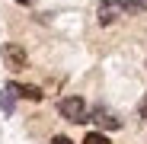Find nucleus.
Masks as SVG:
<instances>
[{"label":"nucleus","mask_w":147,"mask_h":144,"mask_svg":"<svg viewBox=\"0 0 147 144\" xmlns=\"http://www.w3.org/2000/svg\"><path fill=\"white\" fill-rule=\"evenodd\" d=\"M61 115L67 118V122H90V112H86V103L80 99V96H67V99H61Z\"/></svg>","instance_id":"nucleus-1"},{"label":"nucleus","mask_w":147,"mask_h":144,"mask_svg":"<svg viewBox=\"0 0 147 144\" xmlns=\"http://www.w3.org/2000/svg\"><path fill=\"white\" fill-rule=\"evenodd\" d=\"M128 10H125V0H102L99 10H96V19H99V26H112L115 19H121Z\"/></svg>","instance_id":"nucleus-2"},{"label":"nucleus","mask_w":147,"mask_h":144,"mask_svg":"<svg viewBox=\"0 0 147 144\" xmlns=\"http://www.w3.org/2000/svg\"><path fill=\"white\" fill-rule=\"evenodd\" d=\"M0 58H3V64L10 70H22L26 67V48L16 45V42H7L3 48H0Z\"/></svg>","instance_id":"nucleus-3"},{"label":"nucleus","mask_w":147,"mask_h":144,"mask_svg":"<svg viewBox=\"0 0 147 144\" xmlns=\"http://www.w3.org/2000/svg\"><path fill=\"white\" fill-rule=\"evenodd\" d=\"M16 90H13V83H7L3 90H0V109H3L7 115H13V106H16Z\"/></svg>","instance_id":"nucleus-4"},{"label":"nucleus","mask_w":147,"mask_h":144,"mask_svg":"<svg viewBox=\"0 0 147 144\" xmlns=\"http://www.w3.org/2000/svg\"><path fill=\"white\" fill-rule=\"evenodd\" d=\"M93 122H99V125H106V128H112V131H115V128H121L118 118H115V115H109V112H102V109L93 115Z\"/></svg>","instance_id":"nucleus-5"},{"label":"nucleus","mask_w":147,"mask_h":144,"mask_svg":"<svg viewBox=\"0 0 147 144\" xmlns=\"http://www.w3.org/2000/svg\"><path fill=\"white\" fill-rule=\"evenodd\" d=\"M13 90H16L19 96H26V99H32V103H38V99H42V90H38V87H22V83H13Z\"/></svg>","instance_id":"nucleus-6"},{"label":"nucleus","mask_w":147,"mask_h":144,"mask_svg":"<svg viewBox=\"0 0 147 144\" xmlns=\"http://www.w3.org/2000/svg\"><path fill=\"white\" fill-rule=\"evenodd\" d=\"M125 10L128 13H141V10H147V0H125Z\"/></svg>","instance_id":"nucleus-7"},{"label":"nucleus","mask_w":147,"mask_h":144,"mask_svg":"<svg viewBox=\"0 0 147 144\" xmlns=\"http://www.w3.org/2000/svg\"><path fill=\"white\" fill-rule=\"evenodd\" d=\"M83 144H109V138H106V135H99V131H90V135L83 138Z\"/></svg>","instance_id":"nucleus-8"},{"label":"nucleus","mask_w":147,"mask_h":144,"mask_svg":"<svg viewBox=\"0 0 147 144\" xmlns=\"http://www.w3.org/2000/svg\"><path fill=\"white\" fill-rule=\"evenodd\" d=\"M51 144H74V141H70V138H64V135H55V138H51Z\"/></svg>","instance_id":"nucleus-9"},{"label":"nucleus","mask_w":147,"mask_h":144,"mask_svg":"<svg viewBox=\"0 0 147 144\" xmlns=\"http://www.w3.org/2000/svg\"><path fill=\"white\" fill-rule=\"evenodd\" d=\"M138 112H141V115L147 118V96H144V99H141V106H138Z\"/></svg>","instance_id":"nucleus-10"},{"label":"nucleus","mask_w":147,"mask_h":144,"mask_svg":"<svg viewBox=\"0 0 147 144\" xmlns=\"http://www.w3.org/2000/svg\"><path fill=\"white\" fill-rule=\"evenodd\" d=\"M16 3H29V0H16Z\"/></svg>","instance_id":"nucleus-11"}]
</instances>
